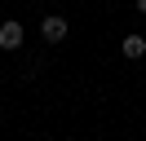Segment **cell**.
I'll return each instance as SVG.
<instances>
[{
	"label": "cell",
	"mask_w": 146,
	"mask_h": 141,
	"mask_svg": "<svg viewBox=\"0 0 146 141\" xmlns=\"http://www.w3.org/2000/svg\"><path fill=\"white\" fill-rule=\"evenodd\" d=\"M22 40H27V26L18 22V18H9V22H0V53H18Z\"/></svg>",
	"instance_id": "cell-1"
},
{
	"label": "cell",
	"mask_w": 146,
	"mask_h": 141,
	"mask_svg": "<svg viewBox=\"0 0 146 141\" xmlns=\"http://www.w3.org/2000/svg\"><path fill=\"white\" fill-rule=\"evenodd\" d=\"M66 31H71V22H66L62 13H44V18H40V35H44L49 44H62Z\"/></svg>",
	"instance_id": "cell-2"
},
{
	"label": "cell",
	"mask_w": 146,
	"mask_h": 141,
	"mask_svg": "<svg viewBox=\"0 0 146 141\" xmlns=\"http://www.w3.org/2000/svg\"><path fill=\"white\" fill-rule=\"evenodd\" d=\"M119 57L124 62H142L146 57V35L142 31H128L124 40H119Z\"/></svg>",
	"instance_id": "cell-3"
},
{
	"label": "cell",
	"mask_w": 146,
	"mask_h": 141,
	"mask_svg": "<svg viewBox=\"0 0 146 141\" xmlns=\"http://www.w3.org/2000/svg\"><path fill=\"white\" fill-rule=\"evenodd\" d=\"M133 9H137V13H142V18H146V0H133Z\"/></svg>",
	"instance_id": "cell-4"
}]
</instances>
